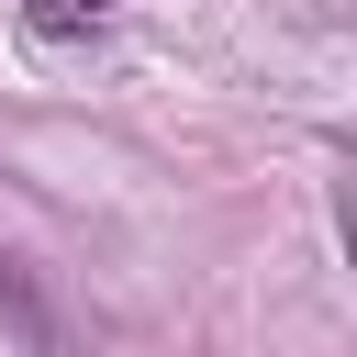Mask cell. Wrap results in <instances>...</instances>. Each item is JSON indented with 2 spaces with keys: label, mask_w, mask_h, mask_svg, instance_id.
Returning <instances> with one entry per match:
<instances>
[{
  "label": "cell",
  "mask_w": 357,
  "mask_h": 357,
  "mask_svg": "<svg viewBox=\"0 0 357 357\" xmlns=\"http://www.w3.org/2000/svg\"><path fill=\"white\" fill-rule=\"evenodd\" d=\"M0 324H11V346H22V357H78L67 312L45 301V279H33L22 257H0Z\"/></svg>",
  "instance_id": "obj_1"
},
{
  "label": "cell",
  "mask_w": 357,
  "mask_h": 357,
  "mask_svg": "<svg viewBox=\"0 0 357 357\" xmlns=\"http://www.w3.org/2000/svg\"><path fill=\"white\" fill-rule=\"evenodd\" d=\"M67 11H89V22H100V11H112V0H67Z\"/></svg>",
  "instance_id": "obj_2"
}]
</instances>
